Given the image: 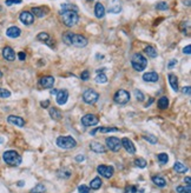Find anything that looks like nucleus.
<instances>
[{
  "mask_svg": "<svg viewBox=\"0 0 191 193\" xmlns=\"http://www.w3.org/2000/svg\"><path fill=\"white\" fill-rule=\"evenodd\" d=\"M60 17L63 20V24L67 27H72L77 25V22L79 21V15L74 11H66V10H61L60 12Z\"/></svg>",
  "mask_w": 191,
  "mask_h": 193,
  "instance_id": "nucleus-1",
  "label": "nucleus"
},
{
  "mask_svg": "<svg viewBox=\"0 0 191 193\" xmlns=\"http://www.w3.org/2000/svg\"><path fill=\"white\" fill-rule=\"evenodd\" d=\"M2 159L10 166H19L20 164H21V161H23L21 155L17 151H13V150H10V151L4 152Z\"/></svg>",
  "mask_w": 191,
  "mask_h": 193,
  "instance_id": "nucleus-2",
  "label": "nucleus"
},
{
  "mask_svg": "<svg viewBox=\"0 0 191 193\" xmlns=\"http://www.w3.org/2000/svg\"><path fill=\"white\" fill-rule=\"evenodd\" d=\"M131 65L136 71L142 72L147 66V59L142 53H135L131 58Z\"/></svg>",
  "mask_w": 191,
  "mask_h": 193,
  "instance_id": "nucleus-3",
  "label": "nucleus"
},
{
  "mask_svg": "<svg viewBox=\"0 0 191 193\" xmlns=\"http://www.w3.org/2000/svg\"><path fill=\"white\" fill-rule=\"evenodd\" d=\"M57 146L63 148V150H71V148H74L77 146V141L76 139H73L72 137L70 135H61V137H58L57 138V141H56Z\"/></svg>",
  "mask_w": 191,
  "mask_h": 193,
  "instance_id": "nucleus-4",
  "label": "nucleus"
},
{
  "mask_svg": "<svg viewBox=\"0 0 191 193\" xmlns=\"http://www.w3.org/2000/svg\"><path fill=\"white\" fill-rule=\"evenodd\" d=\"M130 93L125 91V90H119L116 92L114 94V97H113V100H114V103L116 104H118V105H126L129 101H130Z\"/></svg>",
  "mask_w": 191,
  "mask_h": 193,
  "instance_id": "nucleus-5",
  "label": "nucleus"
},
{
  "mask_svg": "<svg viewBox=\"0 0 191 193\" xmlns=\"http://www.w3.org/2000/svg\"><path fill=\"white\" fill-rule=\"evenodd\" d=\"M99 99V94L94 91V90H86L83 93V100L89 105H93L96 104Z\"/></svg>",
  "mask_w": 191,
  "mask_h": 193,
  "instance_id": "nucleus-6",
  "label": "nucleus"
},
{
  "mask_svg": "<svg viewBox=\"0 0 191 193\" xmlns=\"http://www.w3.org/2000/svg\"><path fill=\"white\" fill-rule=\"evenodd\" d=\"M106 146L110 151H113V152H118L119 150L122 148V143L118 138L116 137H107L105 140Z\"/></svg>",
  "mask_w": 191,
  "mask_h": 193,
  "instance_id": "nucleus-7",
  "label": "nucleus"
},
{
  "mask_svg": "<svg viewBox=\"0 0 191 193\" xmlns=\"http://www.w3.org/2000/svg\"><path fill=\"white\" fill-rule=\"evenodd\" d=\"M80 121L85 127H92L96 126L99 123V118L97 115H94V114H86V115H84L81 118Z\"/></svg>",
  "mask_w": 191,
  "mask_h": 193,
  "instance_id": "nucleus-8",
  "label": "nucleus"
},
{
  "mask_svg": "<svg viewBox=\"0 0 191 193\" xmlns=\"http://www.w3.org/2000/svg\"><path fill=\"white\" fill-rule=\"evenodd\" d=\"M97 172H98L102 177H104L106 179L112 178V175L114 173V168L113 166H107V165H99L97 167Z\"/></svg>",
  "mask_w": 191,
  "mask_h": 193,
  "instance_id": "nucleus-9",
  "label": "nucleus"
},
{
  "mask_svg": "<svg viewBox=\"0 0 191 193\" xmlns=\"http://www.w3.org/2000/svg\"><path fill=\"white\" fill-rule=\"evenodd\" d=\"M19 19L20 21L24 24V25H26V26H30V25H32L33 22H34V17H33V14L31 12H28V11H23L19 15Z\"/></svg>",
  "mask_w": 191,
  "mask_h": 193,
  "instance_id": "nucleus-10",
  "label": "nucleus"
},
{
  "mask_svg": "<svg viewBox=\"0 0 191 193\" xmlns=\"http://www.w3.org/2000/svg\"><path fill=\"white\" fill-rule=\"evenodd\" d=\"M72 45L76 47H79V48H83L87 45V39L81 34H73Z\"/></svg>",
  "mask_w": 191,
  "mask_h": 193,
  "instance_id": "nucleus-11",
  "label": "nucleus"
},
{
  "mask_svg": "<svg viewBox=\"0 0 191 193\" xmlns=\"http://www.w3.org/2000/svg\"><path fill=\"white\" fill-rule=\"evenodd\" d=\"M120 143H122V147L125 148V151L127 153H130V154L136 153V147H135L133 143H132L129 138H123V139L120 140Z\"/></svg>",
  "mask_w": 191,
  "mask_h": 193,
  "instance_id": "nucleus-12",
  "label": "nucleus"
},
{
  "mask_svg": "<svg viewBox=\"0 0 191 193\" xmlns=\"http://www.w3.org/2000/svg\"><path fill=\"white\" fill-rule=\"evenodd\" d=\"M39 85L43 88H52L54 85V78L51 75H45V77H41L39 80Z\"/></svg>",
  "mask_w": 191,
  "mask_h": 193,
  "instance_id": "nucleus-13",
  "label": "nucleus"
},
{
  "mask_svg": "<svg viewBox=\"0 0 191 193\" xmlns=\"http://www.w3.org/2000/svg\"><path fill=\"white\" fill-rule=\"evenodd\" d=\"M56 99L58 105H65L67 99H69V92L67 90H60L56 94Z\"/></svg>",
  "mask_w": 191,
  "mask_h": 193,
  "instance_id": "nucleus-14",
  "label": "nucleus"
},
{
  "mask_svg": "<svg viewBox=\"0 0 191 193\" xmlns=\"http://www.w3.org/2000/svg\"><path fill=\"white\" fill-rule=\"evenodd\" d=\"M7 121H8V124L14 125V126H18V127L25 126V120L23 119L21 117H18V115H8L7 117Z\"/></svg>",
  "mask_w": 191,
  "mask_h": 193,
  "instance_id": "nucleus-15",
  "label": "nucleus"
},
{
  "mask_svg": "<svg viewBox=\"0 0 191 193\" xmlns=\"http://www.w3.org/2000/svg\"><path fill=\"white\" fill-rule=\"evenodd\" d=\"M2 57L5 58L7 61H14L15 60V52L13 51V48L10 46H6L2 48Z\"/></svg>",
  "mask_w": 191,
  "mask_h": 193,
  "instance_id": "nucleus-16",
  "label": "nucleus"
},
{
  "mask_svg": "<svg viewBox=\"0 0 191 193\" xmlns=\"http://www.w3.org/2000/svg\"><path fill=\"white\" fill-rule=\"evenodd\" d=\"M120 11H122V2H120V0H112L110 2V5H109V12L117 14L120 13Z\"/></svg>",
  "mask_w": 191,
  "mask_h": 193,
  "instance_id": "nucleus-17",
  "label": "nucleus"
},
{
  "mask_svg": "<svg viewBox=\"0 0 191 193\" xmlns=\"http://www.w3.org/2000/svg\"><path fill=\"white\" fill-rule=\"evenodd\" d=\"M90 148L91 151H93L94 153H105L106 152V148L103 144H99L97 141H92L90 144Z\"/></svg>",
  "mask_w": 191,
  "mask_h": 193,
  "instance_id": "nucleus-18",
  "label": "nucleus"
},
{
  "mask_svg": "<svg viewBox=\"0 0 191 193\" xmlns=\"http://www.w3.org/2000/svg\"><path fill=\"white\" fill-rule=\"evenodd\" d=\"M118 131L119 130L117 127H97L90 134L91 135H96L97 132H100V133H110V132H118Z\"/></svg>",
  "mask_w": 191,
  "mask_h": 193,
  "instance_id": "nucleus-19",
  "label": "nucleus"
},
{
  "mask_svg": "<svg viewBox=\"0 0 191 193\" xmlns=\"http://www.w3.org/2000/svg\"><path fill=\"white\" fill-rule=\"evenodd\" d=\"M20 34H21V31H20L19 27H17V26L8 27L6 31V35L8 38H18Z\"/></svg>",
  "mask_w": 191,
  "mask_h": 193,
  "instance_id": "nucleus-20",
  "label": "nucleus"
},
{
  "mask_svg": "<svg viewBox=\"0 0 191 193\" xmlns=\"http://www.w3.org/2000/svg\"><path fill=\"white\" fill-rule=\"evenodd\" d=\"M94 14H96V17L98 19L104 18V15H105V7H104V5L102 2H97L96 4V6H94Z\"/></svg>",
  "mask_w": 191,
  "mask_h": 193,
  "instance_id": "nucleus-21",
  "label": "nucleus"
},
{
  "mask_svg": "<svg viewBox=\"0 0 191 193\" xmlns=\"http://www.w3.org/2000/svg\"><path fill=\"white\" fill-rule=\"evenodd\" d=\"M159 79V75L156 72H147L143 75V80L147 82H157Z\"/></svg>",
  "mask_w": 191,
  "mask_h": 193,
  "instance_id": "nucleus-22",
  "label": "nucleus"
},
{
  "mask_svg": "<svg viewBox=\"0 0 191 193\" xmlns=\"http://www.w3.org/2000/svg\"><path fill=\"white\" fill-rule=\"evenodd\" d=\"M48 113H50V117H51L53 120L61 119V112H60V110H58L57 107H51V108L48 110Z\"/></svg>",
  "mask_w": 191,
  "mask_h": 193,
  "instance_id": "nucleus-23",
  "label": "nucleus"
},
{
  "mask_svg": "<svg viewBox=\"0 0 191 193\" xmlns=\"http://www.w3.org/2000/svg\"><path fill=\"white\" fill-rule=\"evenodd\" d=\"M152 181H153L155 185H157L158 187L166 186V180H165L162 175H153V177H152Z\"/></svg>",
  "mask_w": 191,
  "mask_h": 193,
  "instance_id": "nucleus-24",
  "label": "nucleus"
},
{
  "mask_svg": "<svg viewBox=\"0 0 191 193\" xmlns=\"http://www.w3.org/2000/svg\"><path fill=\"white\" fill-rule=\"evenodd\" d=\"M31 13L33 15H35L37 18H43L46 15V12H45V8L44 7H33L31 10Z\"/></svg>",
  "mask_w": 191,
  "mask_h": 193,
  "instance_id": "nucleus-25",
  "label": "nucleus"
},
{
  "mask_svg": "<svg viewBox=\"0 0 191 193\" xmlns=\"http://www.w3.org/2000/svg\"><path fill=\"white\" fill-rule=\"evenodd\" d=\"M168 77H169V82H170V85H171L172 90L177 92L179 88H178V79H177V77H176V74L170 73Z\"/></svg>",
  "mask_w": 191,
  "mask_h": 193,
  "instance_id": "nucleus-26",
  "label": "nucleus"
},
{
  "mask_svg": "<svg viewBox=\"0 0 191 193\" xmlns=\"http://www.w3.org/2000/svg\"><path fill=\"white\" fill-rule=\"evenodd\" d=\"M37 40H39V41H44V42H46L48 46H52V42L50 41V40H52V39L50 38L48 33H46V32H41V33L38 34V35H37Z\"/></svg>",
  "mask_w": 191,
  "mask_h": 193,
  "instance_id": "nucleus-27",
  "label": "nucleus"
},
{
  "mask_svg": "<svg viewBox=\"0 0 191 193\" xmlns=\"http://www.w3.org/2000/svg\"><path fill=\"white\" fill-rule=\"evenodd\" d=\"M173 170H175L177 173H185V172H188V167L185 166L184 164H182L181 161H176V163H175Z\"/></svg>",
  "mask_w": 191,
  "mask_h": 193,
  "instance_id": "nucleus-28",
  "label": "nucleus"
},
{
  "mask_svg": "<svg viewBox=\"0 0 191 193\" xmlns=\"http://www.w3.org/2000/svg\"><path fill=\"white\" fill-rule=\"evenodd\" d=\"M103 185V183H102V179L99 178V177H96V178H93L92 181L90 183V188L91 190H98Z\"/></svg>",
  "mask_w": 191,
  "mask_h": 193,
  "instance_id": "nucleus-29",
  "label": "nucleus"
},
{
  "mask_svg": "<svg viewBox=\"0 0 191 193\" xmlns=\"http://www.w3.org/2000/svg\"><path fill=\"white\" fill-rule=\"evenodd\" d=\"M144 52L146 53V55L150 57V58H156V57H157V50L153 46H146L144 48Z\"/></svg>",
  "mask_w": 191,
  "mask_h": 193,
  "instance_id": "nucleus-30",
  "label": "nucleus"
},
{
  "mask_svg": "<svg viewBox=\"0 0 191 193\" xmlns=\"http://www.w3.org/2000/svg\"><path fill=\"white\" fill-rule=\"evenodd\" d=\"M124 193H144V188H139L138 186L131 185V186L126 187Z\"/></svg>",
  "mask_w": 191,
  "mask_h": 193,
  "instance_id": "nucleus-31",
  "label": "nucleus"
},
{
  "mask_svg": "<svg viewBox=\"0 0 191 193\" xmlns=\"http://www.w3.org/2000/svg\"><path fill=\"white\" fill-rule=\"evenodd\" d=\"M72 37H73L72 32H65V33L63 34V41H64V44L71 46L72 45Z\"/></svg>",
  "mask_w": 191,
  "mask_h": 193,
  "instance_id": "nucleus-32",
  "label": "nucleus"
},
{
  "mask_svg": "<svg viewBox=\"0 0 191 193\" xmlns=\"http://www.w3.org/2000/svg\"><path fill=\"white\" fill-rule=\"evenodd\" d=\"M96 82L98 84H105L107 82V77L104 72H97V77H96Z\"/></svg>",
  "mask_w": 191,
  "mask_h": 193,
  "instance_id": "nucleus-33",
  "label": "nucleus"
},
{
  "mask_svg": "<svg viewBox=\"0 0 191 193\" xmlns=\"http://www.w3.org/2000/svg\"><path fill=\"white\" fill-rule=\"evenodd\" d=\"M158 107L160 110H166L169 107V99L166 97H162L158 100Z\"/></svg>",
  "mask_w": 191,
  "mask_h": 193,
  "instance_id": "nucleus-34",
  "label": "nucleus"
},
{
  "mask_svg": "<svg viewBox=\"0 0 191 193\" xmlns=\"http://www.w3.org/2000/svg\"><path fill=\"white\" fill-rule=\"evenodd\" d=\"M61 10H66V11H74V12H77L78 13V7L76 6V5H73L71 2H66V4H63L61 5Z\"/></svg>",
  "mask_w": 191,
  "mask_h": 193,
  "instance_id": "nucleus-35",
  "label": "nucleus"
},
{
  "mask_svg": "<svg viewBox=\"0 0 191 193\" xmlns=\"http://www.w3.org/2000/svg\"><path fill=\"white\" fill-rule=\"evenodd\" d=\"M157 159L162 165H164V164H168V161H169V155L166 153H159L157 155Z\"/></svg>",
  "mask_w": 191,
  "mask_h": 193,
  "instance_id": "nucleus-36",
  "label": "nucleus"
},
{
  "mask_svg": "<svg viewBox=\"0 0 191 193\" xmlns=\"http://www.w3.org/2000/svg\"><path fill=\"white\" fill-rule=\"evenodd\" d=\"M58 175H59L60 178H70V175H71V171L69 170V168H63V170H60L59 172H58Z\"/></svg>",
  "mask_w": 191,
  "mask_h": 193,
  "instance_id": "nucleus-37",
  "label": "nucleus"
},
{
  "mask_svg": "<svg viewBox=\"0 0 191 193\" xmlns=\"http://www.w3.org/2000/svg\"><path fill=\"white\" fill-rule=\"evenodd\" d=\"M143 138H144L146 141H149L150 144H152V145L157 144V138H156L153 134H144V135H143Z\"/></svg>",
  "mask_w": 191,
  "mask_h": 193,
  "instance_id": "nucleus-38",
  "label": "nucleus"
},
{
  "mask_svg": "<svg viewBox=\"0 0 191 193\" xmlns=\"http://www.w3.org/2000/svg\"><path fill=\"white\" fill-rule=\"evenodd\" d=\"M45 191H46V187L44 186L43 184H38L37 186L33 187L31 192H32V193H44Z\"/></svg>",
  "mask_w": 191,
  "mask_h": 193,
  "instance_id": "nucleus-39",
  "label": "nucleus"
},
{
  "mask_svg": "<svg viewBox=\"0 0 191 193\" xmlns=\"http://www.w3.org/2000/svg\"><path fill=\"white\" fill-rule=\"evenodd\" d=\"M135 165L139 168H144V167H146V160L143 159V158H138V159L135 160Z\"/></svg>",
  "mask_w": 191,
  "mask_h": 193,
  "instance_id": "nucleus-40",
  "label": "nucleus"
},
{
  "mask_svg": "<svg viewBox=\"0 0 191 193\" xmlns=\"http://www.w3.org/2000/svg\"><path fill=\"white\" fill-rule=\"evenodd\" d=\"M11 97V92L6 90V88H2V87H0V98H10Z\"/></svg>",
  "mask_w": 191,
  "mask_h": 193,
  "instance_id": "nucleus-41",
  "label": "nucleus"
},
{
  "mask_svg": "<svg viewBox=\"0 0 191 193\" xmlns=\"http://www.w3.org/2000/svg\"><path fill=\"white\" fill-rule=\"evenodd\" d=\"M135 95H136V99L138 100V101H144L145 99V95L143 94L142 91H139V90H135Z\"/></svg>",
  "mask_w": 191,
  "mask_h": 193,
  "instance_id": "nucleus-42",
  "label": "nucleus"
},
{
  "mask_svg": "<svg viewBox=\"0 0 191 193\" xmlns=\"http://www.w3.org/2000/svg\"><path fill=\"white\" fill-rule=\"evenodd\" d=\"M168 4L166 2H164V1H160V2H158L157 5H156V8L157 10H159V11H165V10H168Z\"/></svg>",
  "mask_w": 191,
  "mask_h": 193,
  "instance_id": "nucleus-43",
  "label": "nucleus"
},
{
  "mask_svg": "<svg viewBox=\"0 0 191 193\" xmlns=\"http://www.w3.org/2000/svg\"><path fill=\"white\" fill-rule=\"evenodd\" d=\"M78 191H79V193H90L91 188L89 186H86V185H80L78 187Z\"/></svg>",
  "mask_w": 191,
  "mask_h": 193,
  "instance_id": "nucleus-44",
  "label": "nucleus"
},
{
  "mask_svg": "<svg viewBox=\"0 0 191 193\" xmlns=\"http://www.w3.org/2000/svg\"><path fill=\"white\" fill-rule=\"evenodd\" d=\"M89 78H90V73H89V71H87V70L83 71V72H81V74H80V79L84 80V81H86V80H89Z\"/></svg>",
  "mask_w": 191,
  "mask_h": 193,
  "instance_id": "nucleus-45",
  "label": "nucleus"
},
{
  "mask_svg": "<svg viewBox=\"0 0 191 193\" xmlns=\"http://www.w3.org/2000/svg\"><path fill=\"white\" fill-rule=\"evenodd\" d=\"M21 0H6V6H11L14 4H20Z\"/></svg>",
  "mask_w": 191,
  "mask_h": 193,
  "instance_id": "nucleus-46",
  "label": "nucleus"
},
{
  "mask_svg": "<svg viewBox=\"0 0 191 193\" xmlns=\"http://www.w3.org/2000/svg\"><path fill=\"white\" fill-rule=\"evenodd\" d=\"M182 92H183V94H186V95H190V94H191V87H190V86L184 87V88L182 90Z\"/></svg>",
  "mask_w": 191,
  "mask_h": 193,
  "instance_id": "nucleus-47",
  "label": "nucleus"
},
{
  "mask_svg": "<svg viewBox=\"0 0 191 193\" xmlns=\"http://www.w3.org/2000/svg\"><path fill=\"white\" fill-rule=\"evenodd\" d=\"M40 106L43 107V108H47V107L50 106V100H45V101H41V103H40Z\"/></svg>",
  "mask_w": 191,
  "mask_h": 193,
  "instance_id": "nucleus-48",
  "label": "nucleus"
},
{
  "mask_svg": "<svg viewBox=\"0 0 191 193\" xmlns=\"http://www.w3.org/2000/svg\"><path fill=\"white\" fill-rule=\"evenodd\" d=\"M18 58H19V60L24 61V60L26 59V53H25V52H19V53H18Z\"/></svg>",
  "mask_w": 191,
  "mask_h": 193,
  "instance_id": "nucleus-49",
  "label": "nucleus"
},
{
  "mask_svg": "<svg viewBox=\"0 0 191 193\" xmlns=\"http://www.w3.org/2000/svg\"><path fill=\"white\" fill-rule=\"evenodd\" d=\"M183 53L184 54H190L191 53V46L190 45H188V46H185L183 48Z\"/></svg>",
  "mask_w": 191,
  "mask_h": 193,
  "instance_id": "nucleus-50",
  "label": "nucleus"
},
{
  "mask_svg": "<svg viewBox=\"0 0 191 193\" xmlns=\"http://www.w3.org/2000/svg\"><path fill=\"white\" fill-rule=\"evenodd\" d=\"M76 160H77L78 163H81V161H84V160H85V155H83V154L77 155V157H76Z\"/></svg>",
  "mask_w": 191,
  "mask_h": 193,
  "instance_id": "nucleus-51",
  "label": "nucleus"
},
{
  "mask_svg": "<svg viewBox=\"0 0 191 193\" xmlns=\"http://www.w3.org/2000/svg\"><path fill=\"white\" fill-rule=\"evenodd\" d=\"M176 64H177V60L173 59V60H171V61L169 62V65H168V67H169V68H172V67H173V65H176Z\"/></svg>",
  "mask_w": 191,
  "mask_h": 193,
  "instance_id": "nucleus-52",
  "label": "nucleus"
},
{
  "mask_svg": "<svg viewBox=\"0 0 191 193\" xmlns=\"http://www.w3.org/2000/svg\"><path fill=\"white\" fill-rule=\"evenodd\" d=\"M184 192H185V193H191L190 184H186V187H184Z\"/></svg>",
  "mask_w": 191,
  "mask_h": 193,
  "instance_id": "nucleus-53",
  "label": "nucleus"
},
{
  "mask_svg": "<svg viewBox=\"0 0 191 193\" xmlns=\"http://www.w3.org/2000/svg\"><path fill=\"white\" fill-rule=\"evenodd\" d=\"M176 191H177L178 193H184V187L183 186H177Z\"/></svg>",
  "mask_w": 191,
  "mask_h": 193,
  "instance_id": "nucleus-54",
  "label": "nucleus"
},
{
  "mask_svg": "<svg viewBox=\"0 0 191 193\" xmlns=\"http://www.w3.org/2000/svg\"><path fill=\"white\" fill-rule=\"evenodd\" d=\"M184 181L186 183V184H191V178L190 177H186V178L184 179Z\"/></svg>",
  "mask_w": 191,
  "mask_h": 193,
  "instance_id": "nucleus-55",
  "label": "nucleus"
},
{
  "mask_svg": "<svg viewBox=\"0 0 191 193\" xmlns=\"http://www.w3.org/2000/svg\"><path fill=\"white\" fill-rule=\"evenodd\" d=\"M24 185H25V183H24L23 180H20L19 183H18V186H19V187H23V186H24Z\"/></svg>",
  "mask_w": 191,
  "mask_h": 193,
  "instance_id": "nucleus-56",
  "label": "nucleus"
},
{
  "mask_svg": "<svg viewBox=\"0 0 191 193\" xmlns=\"http://www.w3.org/2000/svg\"><path fill=\"white\" fill-rule=\"evenodd\" d=\"M57 92H58V91H57V90H54V88H53V90H51V94H52V95H56V94H57Z\"/></svg>",
  "mask_w": 191,
  "mask_h": 193,
  "instance_id": "nucleus-57",
  "label": "nucleus"
},
{
  "mask_svg": "<svg viewBox=\"0 0 191 193\" xmlns=\"http://www.w3.org/2000/svg\"><path fill=\"white\" fill-rule=\"evenodd\" d=\"M152 103H153V99H152V98H151V99H150V101H149V103L146 104V107H149V106H150V105H151Z\"/></svg>",
  "mask_w": 191,
  "mask_h": 193,
  "instance_id": "nucleus-58",
  "label": "nucleus"
},
{
  "mask_svg": "<svg viewBox=\"0 0 191 193\" xmlns=\"http://www.w3.org/2000/svg\"><path fill=\"white\" fill-rule=\"evenodd\" d=\"M4 143V138L2 137H0V144H2Z\"/></svg>",
  "mask_w": 191,
  "mask_h": 193,
  "instance_id": "nucleus-59",
  "label": "nucleus"
},
{
  "mask_svg": "<svg viewBox=\"0 0 191 193\" xmlns=\"http://www.w3.org/2000/svg\"><path fill=\"white\" fill-rule=\"evenodd\" d=\"M1 77H2V72H1V71H0V78H1Z\"/></svg>",
  "mask_w": 191,
  "mask_h": 193,
  "instance_id": "nucleus-60",
  "label": "nucleus"
},
{
  "mask_svg": "<svg viewBox=\"0 0 191 193\" xmlns=\"http://www.w3.org/2000/svg\"><path fill=\"white\" fill-rule=\"evenodd\" d=\"M87 1H93V0H87Z\"/></svg>",
  "mask_w": 191,
  "mask_h": 193,
  "instance_id": "nucleus-61",
  "label": "nucleus"
},
{
  "mask_svg": "<svg viewBox=\"0 0 191 193\" xmlns=\"http://www.w3.org/2000/svg\"><path fill=\"white\" fill-rule=\"evenodd\" d=\"M0 12H1V6H0Z\"/></svg>",
  "mask_w": 191,
  "mask_h": 193,
  "instance_id": "nucleus-62",
  "label": "nucleus"
}]
</instances>
